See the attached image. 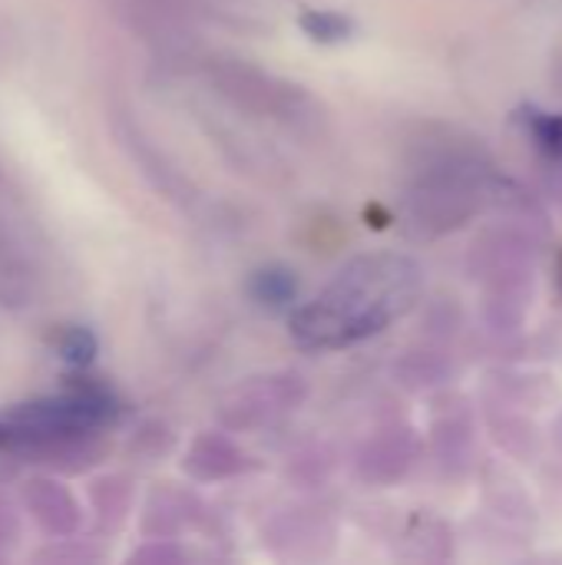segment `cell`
<instances>
[{"mask_svg":"<svg viewBox=\"0 0 562 565\" xmlns=\"http://www.w3.org/2000/svg\"><path fill=\"white\" fill-rule=\"evenodd\" d=\"M301 30L311 36V40H321V43H338L344 36H351L354 23L335 10H308L301 17Z\"/></svg>","mask_w":562,"mask_h":565,"instance_id":"8992f818","label":"cell"},{"mask_svg":"<svg viewBox=\"0 0 562 565\" xmlns=\"http://www.w3.org/2000/svg\"><path fill=\"white\" fill-rule=\"evenodd\" d=\"M23 500H26L33 520L40 523V530L50 533V536H66L79 523V510H76L73 497L60 483H53V480H33V483H26Z\"/></svg>","mask_w":562,"mask_h":565,"instance_id":"3957f363","label":"cell"},{"mask_svg":"<svg viewBox=\"0 0 562 565\" xmlns=\"http://www.w3.org/2000/svg\"><path fill=\"white\" fill-rule=\"evenodd\" d=\"M421 291V268L401 255H368L351 262L321 298L298 308L291 338L311 351H335L384 331Z\"/></svg>","mask_w":562,"mask_h":565,"instance_id":"6da1fadb","label":"cell"},{"mask_svg":"<svg viewBox=\"0 0 562 565\" xmlns=\"http://www.w3.org/2000/svg\"><path fill=\"white\" fill-rule=\"evenodd\" d=\"M530 129L537 136V142L553 152V156H562V116H547V113H533L530 116Z\"/></svg>","mask_w":562,"mask_h":565,"instance_id":"ba28073f","label":"cell"},{"mask_svg":"<svg viewBox=\"0 0 562 565\" xmlns=\"http://www.w3.org/2000/svg\"><path fill=\"white\" fill-rule=\"evenodd\" d=\"M185 470L199 480H222V477H232L242 470V454L232 447V440L209 434V437L195 440V447L185 460Z\"/></svg>","mask_w":562,"mask_h":565,"instance_id":"277c9868","label":"cell"},{"mask_svg":"<svg viewBox=\"0 0 562 565\" xmlns=\"http://www.w3.org/2000/svg\"><path fill=\"white\" fill-rule=\"evenodd\" d=\"M235 404H225V420L232 427H248V424H262L272 420L275 414L295 407L301 401V384L298 377H265L262 384H252L245 391L235 394Z\"/></svg>","mask_w":562,"mask_h":565,"instance_id":"7a4b0ae2","label":"cell"},{"mask_svg":"<svg viewBox=\"0 0 562 565\" xmlns=\"http://www.w3.org/2000/svg\"><path fill=\"white\" fill-rule=\"evenodd\" d=\"M60 351L70 364H89L93 354H96V338L86 331V328H70L63 338H60Z\"/></svg>","mask_w":562,"mask_h":565,"instance_id":"52a82bcc","label":"cell"},{"mask_svg":"<svg viewBox=\"0 0 562 565\" xmlns=\"http://www.w3.org/2000/svg\"><path fill=\"white\" fill-rule=\"evenodd\" d=\"M252 291L262 305H272V308H282L288 301H295L298 295V278L288 271V268H265L255 275L252 281Z\"/></svg>","mask_w":562,"mask_h":565,"instance_id":"5b68a950","label":"cell"}]
</instances>
